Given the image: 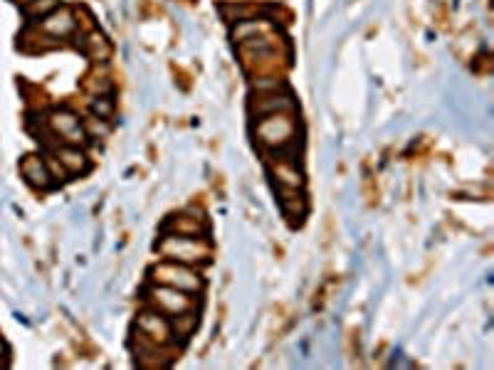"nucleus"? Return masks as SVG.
<instances>
[{
    "instance_id": "2",
    "label": "nucleus",
    "mask_w": 494,
    "mask_h": 370,
    "mask_svg": "<svg viewBox=\"0 0 494 370\" xmlns=\"http://www.w3.org/2000/svg\"><path fill=\"white\" fill-rule=\"evenodd\" d=\"M259 131V139L264 141V144L269 146H282L287 144L289 139H292V131H294V124L289 119H284V116H269V119H264L262 124L257 126Z\"/></svg>"
},
{
    "instance_id": "9",
    "label": "nucleus",
    "mask_w": 494,
    "mask_h": 370,
    "mask_svg": "<svg viewBox=\"0 0 494 370\" xmlns=\"http://www.w3.org/2000/svg\"><path fill=\"white\" fill-rule=\"evenodd\" d=\"M43 30H47V33L52 35H67L74 30V20L72 15H69V10H60V13L50 15L47 20L43 23Z\"/></svg>"
},
{
    "instance_id": "3",
    "label": "nucleus",
    "mask_w": 494,
    "mask_h": 370,
    "mask_svg": "<svg viewBox=\"0 0 494 370\" xmlns=\"http://www.w3.org/2000/svg\"><path fill=\"white\" fill-rule=\"evenodd\" d=\"M161 250H164L168 257H173V260H183V262H198V260H203L208 252L206 247L198 245L196 240L183 237V235L171 237V240L161 245Z\"/></svg>"
},
{
    "instance_id": "1",
    "label": "nucleus",
    "mask_w": 494,
    "mask_h": 370,
    "mask_svg": "<svg viewBox=\"0 0 494 370\" xmlns=\"http://www.w3.org/2000/svg\"><path fill=\"white\" fill-rule=\"evenodd\" d=\"M50 129H52L55 136H62V141H67L69 146H79L86 141V134L79 124V119L69 111H55L47 119Z\"/></svg>"
},
{
    "instance_id": "7",
    "label": "nucleus",
    "mask_w": 494,
    "mask_h": 370,
    "mask_svg": "<svg viewBox=\"0 0 494 370\" xmlns=\"http://www.w3.org/2000/svg\"><path fill=\"white\" fill-rule=\"evenodd\" d=\"M57 161L62 163V168L67 173H84L86 170V158L79 151V146H64L57 151Z\"/></svg>"
},
{
    "instance_id": "4",
    "label": "nucleus",
    "mask_w": 494,
    "mask_h": 370,
    "mask_svg": "<svg viewBox=\"0 0 494 370\" xmlns=\"http://www.w3.org/2000/svg\"><path fill=\"white\" fill-rule=\"evenodd\" d=\"M20 173L25 175V180H28L30 185L40 187V190H47V187L52 185V173L47 170V163L40 161L38 156H28V158L20 163Z\"/></svg>"
},
{
    "instance_id": "11",
    "label": "nucleus",
    "mask_w": 494,
    "mask_h": 370,
    "mask_svg": "<svg viewBox=\"0 0 494 370\" xmlns=\"http://www.w3.org/2000/svg\"><path fill=\"white\" fill-rule=\"evenodd\" d=\"M57 8V0H33V3L28 5V15L30 18H45L47 13H52V10Z\"/></svg>"
},
{
    "instance_id": "12",
    "label": "nucleus",
    "mask_w": 494,
    "mask_h": 370,
    "mask_svg": "<svg viewBox=\"0 0 494 370\" xmlns=\"http://www.w3.org/2000/svg\"><path fill=\"white\" fill-rule=\"evenodd\" d=\"M91 109H94V114L99 116V119H109L111 111H114V101H111L109 96H101V99H96L94 104H91Z\"/></svg>"
},
{
    "instance_id": "10",
    "label": "nucleus",
    "mask_w": 494,
    "mask_h": 370,
    "mask_svg": "<svg viewBox=\"0 0 494 370\" xmlns=\"http://www.w3.org/2000/svg\"><path fill=\"white\" fill-rule=\"evenodd\" d=\"M292 99L289 96H277V94H269V96H262L257 99L254 109L257 114H274V111H284V109H292Z\"/></svg>"
},
{
    "instance_id": "8",
    "label": "nucleus",
    "mask_w": 494,
    "mask_h": 370,
    "mask_svg": "<svg viewBox=\"0 0 494 370\" xmlns=\"http://www.w3.org/2000/svg\"><path fill=\"white\" fill-rule=\"evenodd\" d=\"M141 336H149L154 343H166L168 336H171V331H168V323L161 321L159 316H154V313H146L144 318H141Z\"/></svg>"
},
{
    "instance_id": "5",
    "label": "nucleus",
    "mask_w": 494,
    "mask_h": 370,
    "mask_svg": "<svg viewBox=\"0 0 494 370\" xmlns=\"http://www.w3.org/2000/svg\"><path fill=\"white\" fill-rule=\"evenodd\" d=\"M156 279H161L164 284L173 289H198L201 287V279H196L188 270L183 267H176V265H166V267H159L156 270Z\"/></svg>"
},
{
    "instance_id": "6",
    "label": "nucleus",
    "mask_w": 494,
    "mask_h": 370,
    "mask_svg": "<svg viewBox=\"0 0 494 370\" xmlns=\"http://www.w3.org/2000/svg\"><path fill=\"white\" fill-rule=\"evenodd\" d=\"M154 301L161 311H168L173 316H178L181 311H188L191 308V299L183 296L178 289H161V291H154Z\"/></svg>"
}]
</instances>
